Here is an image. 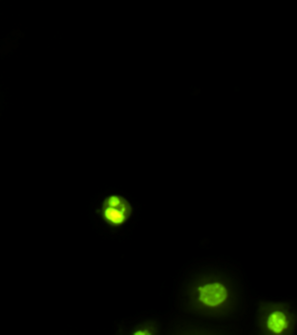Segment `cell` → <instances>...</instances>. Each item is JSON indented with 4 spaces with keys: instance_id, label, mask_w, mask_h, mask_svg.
I'll use <instances>...</instances> for the list:
<instances>
[{
    "instance_id": "obj_1",
    "label": "cell",
    "mask_w": 297,
    "mask_h": 335,
    "mask_svg": "<svg viewBox=\"0 0 297 335\" xmlns=\"http://www.w3.org/2000/svg\"><path fill=\"white\" fill-rule=\"evenodd\" d=\"M131 211L132 207L128 201L120 196H110L102 204V217L112 226L124 224L130 217Z\"/></svg>"
},
{
    "instance_id": "obj_2",
    "label": "cell",
    "mask_w": 297,
    "mask_h": 335,
    "mask_svg": "<svg viewBox=\"0 0 297 335\" xmlns=\"http://www.w3.org/2000/svg\"><path fill=\"white\" fill-rule=\"evenodd\" d=\"M198 301L209 308H216L223 304L229 297L228 289L224 284L214 282L198 286Z\"/></svg>"
},
{
    "instance_id": "obj_3",
    "label": "cell",
    "mask_w": 297,
    "mask_h": 335,
    "mask_svg": "<svg viewBox=\"0 0 297 335\" xmlns=\"http://www.w3.org/2000/svg\"><path fill=\"white\" fill-rule=\"evenodd\" d=\"M265 326L273 335L283 334L290 327L287 314L281 310H273L266 317Z\"/></svg>"
},
{
    "instance_id": "obj_4",
    "label": "cell",
    "mask_w": 297,
    "mask_h": 335,
    "mask_svg": "<svg viewBox=\"0 0 297 335\" xmlns=\"http://www.w3.org/2000/svg\"><path fill=\"white\" fill-rule=\"evenodd\" d=\"M134 335H150L151 333L149 330L147 329H140V330H136L135 332L133 333Z\"/></svg>"
}]
</instances>
